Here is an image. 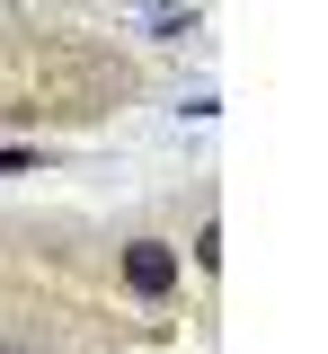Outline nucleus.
<instances>
[{"label":"nucleus","instance_id":"f257e3e1","mask_svg":"<svg viewBox=\"0 0 328 354\" xmlns=\"http://www.w3.org/2000/svg\"><path fill=\"white\" fill-rule=\"evenodd\" d=\"M125 283H134L142 301H160V292L178 283V257H169L160 239H134V248H125Z\"/></svg>","mask_w":328,"mask_h":354},{"label":"nucleus","instance_id":"f03ea898","mask_svg":"<svg viewBox=\"0 0 328 354\" xmlns=\"http://www.w3.org/2000/svg\"><path fill=\"white\" fill-rule=\"evenodd\" d=\"M0 354H18V346H0Z\"/></svg>","mask_w":328,"mask_h":354}]
</instances>
